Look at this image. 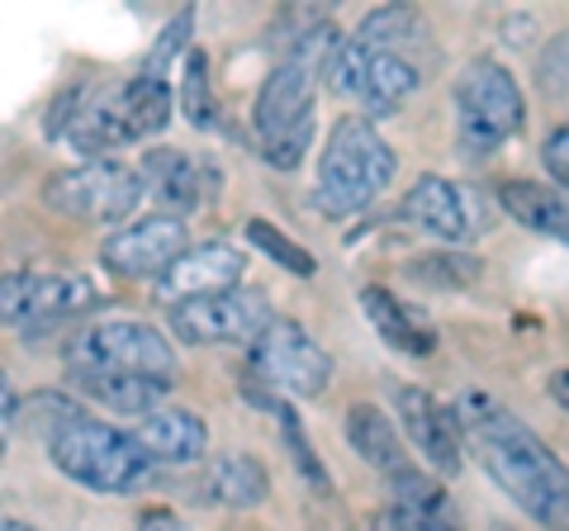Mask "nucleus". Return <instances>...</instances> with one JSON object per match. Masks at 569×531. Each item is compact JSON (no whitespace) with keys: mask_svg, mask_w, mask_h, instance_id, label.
Segmentation results:
<instances>
[{"mask_svg":"<svg viewBox=\"0 0 569 531\" xmlns=\"http://www.w3.org/2000/svg\"><path fill=\"white\" fill-rule=\"evenodd\" d=\"M451 409H456L460 432H466V447L475 451L489 480L537 527L569 531V465L565 460L518 413L503 409L489 394H479V389H466Z\"/></svg>","mask_w":569,"mask_h":531,"instance_id":"1","label":"nucleus"},{"mask_svg":"<svg viewBox=\"0 0 569 531\" xmlns=\"http://www.w3.org/2000/svg\"><path fill=\"white\" fill-rule=\"evenodd\" d=\"M342 33L337 24L318 20L309 24L290 52L266 72L257 104H252V129L266 167L276 171H295L309 157L313 143V110H318V86L332 81V67L342 58Z\"/></svg>","mask_w":569,"mask_h":531,"instance_id":"2","label":"nucleus"},{"mask_svg":"<svg viewBox=\"0 0 569 531\" xmlns=\"http://www.w3.org/2000/svg\"><path fill=\"white\" fill-rule=\"evenodd\" d=\"M399 171L395 148L380 138V129L361 114H342L328 129L323 157H318V186L313 209L323 219H351L370 209L389 190Z\"/></svg>","mask_w":569,"mask_h":531,"instance_id":"3","label":"nucleus"},{"mask_svg":"<svg viewBox=\"0 0 569 531\" xmlns=\"http://www.w3.org/2000/svg\"><path fill=\"white\" fill-rule=\"evenodd\" d=\"M451 100H456V148L466 162L493 157L527 123V100H522L518 77L493 58L466 62V72L456 77Z\"/></svg>","mask_w":569,"mask_h":531,"instance_id":"4","label":"nucleus"},{"mask_svg":"<svg viewBox=\"0 0 569 531\" xmlns=\"http://www.w3.org/2000/svg\"><path fill=\"white\" fill-rule=\"evenodd\" d=\"M48 460L71 484L96 489V493H133L148 484V474H152V460L133 441V432L96 422L91 413L77 418L67 432L48 441Z\"/></svg>","mask_w":569,"mask_h":531,"instance_id":"5","label":"nucleus"},{"mask_svg":"<svg viewBox=\"0 0 569 531\" xmlns=\"http://www.w3.org/2000/svg\"><path fill=\"white\" fill-rule=\"evenodd\" d=\"M48 209L77 219V223H133V209L148 200V186H142V171L129 162H81L62 176H52L43 186Z\"/></svg>","mask_w":569,"mask_h":531,"instance_id":"6","label":"nucleus"},{"mask_svg":"<svg viewBox=\"0 0 569 531\" xmlns=\"http://www.w3.org/2000/svg\"><path fill=\"white\" fill-rule=\"evenodd\" d=\"M67 365H96V370H123L142 380H176V347L162 328L142 318H104L91 323L67 351Z\"/></svg>","mask_w":569,"mask_h":531,"instance_id":"7","label":"nucleus"},{"mask_svg":"<svg viewBox=\"0 0 569 531\" xmlns=\"http://www.w3.org/2000/svg\"><path fill=\"white\" fill-rule=\"evenodd\" d=\"M104 304V294L91 275L81 271H48V275H33V271H10L0 280V309H6V328H20V332H43V328H58L67 318H81Z\"/></svg>","mask_w":569,"mask_h":531,"instance_id":"8","label":"nucleus"},{"mask_svg":"<svg viewBox=\"0 0 569 531\" xmlns=\"http://www.w3.org/2000/svg\"><path fill=\"white\" fill-rule=\"evenodd\" d=\"M247 357H252V375L284 399H323L332 384V357L295 318H276Z\"/></svg>","mask_w":569,"mask_h":531,"instance_id":"9","label":"nucleus"},{"mask_svg":"<svg viewBox=\"0 0 569 531\" xmlns=\"http://www.w3.org/2000/svg\"><path fill=\"white\" fill-rule=\"evenodd\" d=\"M171 313V338L186 347H257L261 332L276 323L271 304L261 290H228V294H209L194 304H176Z\"/></svg>","mask_w":569,"mask_h":531,"instance_id":"10","label":"nucleus"},{"mask_svg":"<svg viewBox=\"0 0 569 531\" xmlns=\"http://www.w3.org/2000/svg\"><path fill=\"white\" fill-rule=\"evenodd\" d=\"M422 86V62L399 58V52H380V48H361L347 43L342 58L332 67V91L347 100H361L366 114H395Z\"/></svg>","mask_w":569,"mask_h":531,"instance_id":"11","label":"nucleus"},{"mask_svg":"<svg viewBox=\"0 0 569 531\" xmlns=\"http://www.w3.org/2000/svg\"><path fill=\"white\" fill-rule=\"evenodd\" d=\"M395 219L418 228V233H427L441 247H466L485 233V204L466 186H456L451 176H437V171H427L408 186Z\"/></svg>","mask_w":569,"mask_h":531,"instance_id":"12","label":"nucleus"},{"mask_svg":"<svg viewBox=\"0 0 569 531\" xmlns=\"http://www.w3.org/2000/svg\"><path fill=\"white\" fill-rule=\"evenodd\" d=\"M190 252L186 242V219L176 214H162V209H152V214H138L133 223L114 228L110 238L100 242V261L104 271H114L123 280H162L176 261Z\"/></svg>","mask_w":569,"mask_h":531,"instance_id":"13","label":"nucleus"},{"mask_svg":"<svg viewBox=\"0 0 569 531\" xmlns=\"http://www.w3.org/2000/svg\"><path fill=\"white\" fill-rule=\"evenodd\" d=\"M395 413H399V432L418 447L432 474H447V480L460 474V465H466V432H460L451 403L432 399L418 384H395Z\"/></svg>","mask_w":569,"mask_h":531,"instance_id":"14","label":"nucleus"},{"mask_svg":"<svg viewBox=\"0 0 569 531\" xmlns=\"http://www.w3.org/2000/svg\"><path fill=\"white\" fill-rule=\"evenodd\" d=\"M242 275H247V257L233 242H204V247H190L152 285V294L176 309V304H194V299H209V294L242 290Z\"/></svg>","mask_w":569,"mask_h":531,"instance_id":"15","label":"nucleus"},{"mask_svg":"<svg viewBox=\"0 0 569 531\" xmlns=\"http://www.w3.org/2000/svg\"><path fill=\"white\" fill-rule=\"evenodd\" d=\"M133 441L148 451L152 465H194L209 451V428L200 413L162 403V409L133 418Z\"/></svg>","mask_w":569,"mask_h":531,"instance_id":"16","label":"nucleus"},{"mask_svg":"<svg viewBox=\"0 0 569 531\" xmlns=\"http://www.w3.org/2000/svg\"><path fill=\"white\" fill-rule=\"evenodd\" d=\"M361 309L370 318V328L380 332V342L389 351H399V357H432V351L441 347V332H437L432 318H427L422 309H413V304H403L395 290L366 285Z\"/></svg>","mask_w":569,"mask_h":531,"instance_id":"17","label":"nucleus"},{"mask_svg":"<svg viewBox=\"0 0 569 531\" xmlns=\"http://www.w3.org/2000/svg\"><path fill=\"white\" fill-rule=\"evenodd\" d=\"M138 171H142V186H148V200H157L162 214L186 219L190 209L204 204V167L190 152L152 148V152H142Z\"/></svg>","mask_w":569,"mask_h":531,"instance_id":"18","label":"nucleus"},{"mask_svg":"<svg viewBox=\"0 0 569 531\" xmlns=\"http://www.w3.org/2000/svg\"><path fill=\"white\" fill-rule=\"evenodd\" d=\"M67 384L77 394L96 399L110 413H129L142 418L152 409H162V399L171 394V380H142V375H123V370H96V365H67Z\"/></svg>","mask_w":569,"mask_h":531,"instance_id":"19","label":"nucleus"},{"mask_svg":"<svg viewBox=\"0 0 569 531\" xmlns=\"http://www.w3.org/2000/svg\"><path fill=\"white\" fill-rule=\"evenodd\" d=\"M342 432H347V447L361 455L370 470H380L385 480H395L399 470H408V451L399 441L395 418H389L385 409H376V403H351Z\"/></svg>","mask_w":569,"mask_h":531,"instance_id":"20","label":"nucleus"},{"mask_svg":"<svg viewBox=\"0 0 569 531\" xmlns=\"http://www.w3.org/2000/svg\"><path fill=\"white\" fill-rule=\"evenodd\" d=\"M242 399H252L257 409H271V413H276V428H280L284 451H290V460H295V470L305 474V484H309V489L328 493L332 480H328L323 460H318V451H313V441H309V432H305V422H299V413H295V403L284 399V394H276V389L266 384V380H242Z\"/></svg>","mask_w":569,"mask_h":531,"instance_id":"21","label":"nucleus"},{"mask_svg":"<svg viewBox=\"0 0 569 531\" xmlns=\"http://www.w3.org/2000/svg\"><path fill=\"white\" fill-rule=\"evenodd\" d=\"M498 204L512 214V223H522V228H531V233L569 247V194H560L556 186L503 181V190H498Z\"/></svg>","mask_w":569,"mask_h":531,"instance_id":"22","label":"nucleus"},{"mask_svg":"<svg viewBox=\"0 0 569 531\" xmlns=\"http://www.w3.org/2000/svg\"><path fill=\"white\" fill-rule=\"evenodd\" d=\"M204 493H209V503H219V508H261L271 499V474H266L257 455L228 451V455L209 460Z\"/></svg>","mask_w":569,"mask_h":531,"instance_id":"23","label":"nucleus"},{"mask_svg":"<svg viewBox=\"0 0 569 531\" xmlns=\"http://www.w3.org/2000/svg\"><path fill=\"white\" fill-rule=\"evenodd\" d=\"M351 43L380 48V52H399V58L418 62V52H427L432 33H427V20L413 6H380V10H370L361 20V29H356Z\"/></svg>","mask_w":569,"mask_h":531,"instance_id":"24","label":"nucleus"},{"mask_svg":"<svg viewBox=\"0 0 569 531\" xmlns=\"http://www.w3.org/2000/svg\"><path fill=\"white\" fill-rule=\"evenodd\" d=\"M176 104H181V96H171V81L157 77V72H138V77H129L119 86V110H123V123H129L133 143L162 133L171 123Z\"/></svg>","mask_w":569,"mask_h":531,"instance_id":"25","label":"nucleus"},{"mask_svg":"<svg viewBox=\"0 0 569 531\" xmlns=\"http://www.w3.org/2000/svg\"><path fill=\"white\" fill-rule=\"evenodd\" d=\"M389 493H395V503L389 508H399L403 518H413L418 527L427 531H460V518H456V508L447 499V489H441L427 470H399L395 480H389Z\"/></svg>","mask_w":569,"mask_h":531,"instance_id":"26","label":"nucleus"},{"mask_svg":"<svg viewBox=\"0 0 569 531\" xmlns=\"http://www.w3.org/2000/svg\"><path fill=\"white\" fill-rule=\"evenodd\" d=\"M479 271H485V261L460 252V247H447V252H422L403 266V280H413L422 290H470Z\"/></svg>","mask_w":569,"mask_h":531,"instance_id":"27","label":"nucleus"},{"mask_svg":"<svg viewBox=\"0 0 569 531\" xmlns=\"http://www.w3.org/2000/svg\"><path fill=\"white\" fill-rule=\"evenodd\" d=\"M181 114L200 133H209L219 123V104H213V86H209V58L200 48H190L186 72H181Z\"/></svg>","mask_w":569,"mask_h":531,"instance_id":"28","label":"nucleus"},{"mask_svg":"<svg viewBox=\"0 0 569 531\" xmlns=\"http://www.w3.org/2000/svg\"><path fill=\"white\" fill-rule=\"evenodd\" d=\"M77 418H86V409L71 394H62V389H39V394L24 403V432H33L43 447L58 432H67Z\"/></svg>","mask_w":569,"mask_h":531,"instance_id":"29","label":"nucleus"},{"mask_svg":"<svg viewBox=\"0 0 569 531\" xmlns=\"http://www.w3.org/2000/svg\"><path fill=\"white\" fill-rule=\"evenodd\" d=\"M242 233H247V242H252V247H261V252L271 257L276 266H284L290 275H299V280L318 275L313 252H305V247H299L295 238H284L276 223H266V219H247V223H242Z\"/></svg>","mask_w":569,"mask_h":531,"instance_id":"30","label":"nucleus"},{"mask_svg":"<svg viewBox=\"0 0 569 531\" xmlns=\"http://www.w3.org/2000/svg\"><path fill=\"white\" fill-rule=\"evenodd\" d=\"M190 33H194V10L186 6V10H176V20L162 29V39H157V48L148 52V67H142V72L167 77L176 58H190Z\"/></svg>","mask_w":569,"mask_h":531,"instance_id":"31","label":"nucleus"},{"mask_svg":"<svg viewBox=\"0 0 569 531\" xmlns=\"http://www.w3.org/2000/svg\"><path fill=\"white\" fill-rule=\"evenodd\" d=\"M537 77L546 91H565L569 86V29H560L556 39H550L541 48V58H537Z\"/></svg>","mask_w":569,"mask_h":531,"instance_id":"32","label":"nucleus"},{"mask_svg":"<svg viewBox=\"0 0 569 531\" xmlns=\"http://www.w3.org/2000/svg\"><path fill=\"white\" fill-rule=\"evenodd\" d=\"M541 162L550 171V181H556V190H569V123H560L541 143Z\"/></svg>","mask_w":569,"mask_h":531,"instance_id":"33","label":"nucleus"},{"mask_svg":"<svg viewBox=\"0 0 569 531\" xmlns=\"http://www.w3.org/2000/svg\"><path fill=\"white\" fill-rule=\"evenodd\" d=\"M138 531H186V522L176 518L171 508H148V512L138 518Z\"/></svg>","mask_w":569,"mask_h":531,"instance_id":"34","label":"nucleus"},{"mask_svg":"<svg viewBox=\"0 0 569 531\" xmlns=\"http://www.w3.org/2000/svg\"><path fill=\"white\" fill-rule=\"evenodd\" d=\"M370 531H427V527H418L413 518H403L399 508H380L376 518H370Z\"/></svg>","mask_w":569,"mask_h":531,"instance_id":"35","label":"nucleus"},{"mask_svg":"<svg viewBox=\"0 0 569 531\" xmlns=\"http://www.w3.org/2000/svg\"><path fill=\"white\" fill-rule=\"evenodd\" d=\"M546 394L560 403V409L569 413V365H560V370H550L546 375Z\"/></svg>","mask_w":569,"mask_h":531,"instance_id":"36","label":"nucleus"},{"mask_svg":"<svg viewBox=\"0 0 569 531\" xmlns=\"http://www.w3.org/2000/svg\"><path fill=\"white\" fill-rule=\"evenodd\" d=\"M6 531H39V527H29V522H14V518H10V522H6Z\"/></svg>","mask_w":569,"mask_h":531,"instance_id":"37","label":"nucleus"}]
</instances>
